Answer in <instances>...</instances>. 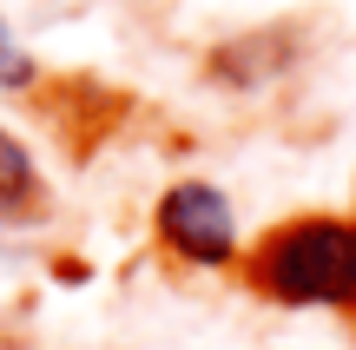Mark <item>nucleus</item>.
Listing matches in <instances>:
<instances>
[{
  "mask_svg": "<svg viewBox=\"0 0 356 350\" xmlns=\"http://www.w3.org/2000/svg\"><path fill=\"white\" fill-rule=\"evenodd\" d=\"M257 278L284 304H343V298H356V225L304 218L291 232H277L264 264H257Z\"/></svg>",
  "mask_w": 356,
  "mask_h": 350,
  "instance_id": "nucleus-1",
  "label": "nucleus"
},
{
  "mask_svg": "<svg viewBox=\"0 0 356 350\" xmlns=\"http://www.w3.org/2000/svg\"><path fill=\"white\" fill-rule=\"evenodd\" d=\"M159 232L172 238L185 258H198V264H218V258H231V205L211 192V185H178V192L159 205Z\"/></svg>",
  "mask_w": 356,
  "mask_h": 350,
  "instance_id": "nucleus-2",
  "label": "nucleus"
},
{
  "mask_svg": "<svg viewBox=\"0 0 356 350\" xmlns=\"http://www.w3.org/2000/svg\"><path fill=\"white\" fill-rule=\"evenodd\" d=\"M40 205V179H33V159L20 152L13 132H0V218H26Z\"/></svg>",
  "mask_w": 356,
  "mask_h": 350,
  "instance_id": "nucleus-3",
  "label": "nucleus"
},
{
  "mask_svg": "<svg viewBox=\"0 0 356 350\" xmlns=\"http://www.w3.org/2000/svg\"><path fill=\"white\" fill-rule=\"evenodd\" d=\"M0 66H7V26H0Z\"/></svg>",
  "mask_w": 356,
  "mask_h": 350,
  "instance_id": "nucleus-4",
  "label": "nucleus"
}]
</instances>
